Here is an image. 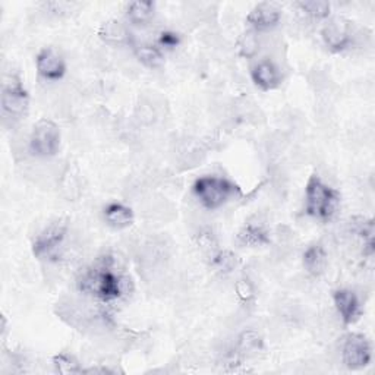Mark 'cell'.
Segmentation results:
<instances>
[{
    "label": "cell",
    "instance_id": "6da1fadb",
    "mask_svg": "<svg viewBox=\"0 0 375 375\" xmlns=\"http://www.w3.org/2000/svg\"><path fill=\"white\" fill-rule=\"evenodd\" d=\"M113 265L114 258L112 255L107 254L100 257L79 279V291L93 295L103 302L121 298L124 294V282L114 272Z\"/></svg>",
    "mask_w": 375,
    "mask_h": 375
},
{
    "label": "cell",
    "instance_id": "7a4b0ae2",
    "mask_svg": "<svg viewBox=\"0 0 375 375\" xmlns=\"http://www.w3.org/2000/svg\"><path fill=\"white\" fill-rule=\"evenodd\" d=\"M306 214L321 221H329L334 217L340 206L338 191L324 183L318 175H312L305 188Z\"/></svg>",
    "mask_w": 375,
    "mask_h": 375
},
{
    "label": "cell",
    "instance_id": "3957f363",
    "mask_svg": "<svg viewBox=\"0 0 375 375\" xmlns=\"http://www.w3.org/2000/svg\"><path fill=\"white\" fill-rule=\"evenodd\" d=\"M194 194L207 210H217L223 207L232 197L241 194V190L225 178L202 176L194 183Z\"/></svg>",
    "mask_w": 375,
    "mask_h": 375
},
{
    "label": "cell",
    "instance_id": "277c9868",
    "mask_svg": "<svg viewBox=\"0 0 375 375\" xmlns=\"http://www.w3.org/2000/svg\"><path fill=\"white\" fill-rule=\"evenodd\" d=\"M60 147V129L48 119H40L34 125L31 138H29V148L32 154L39 157H53Z\"/></svg>",
    "mask_w": 375,
    "mask_h": 375
},
{
    "label": "cell",
    "instance_id": "5b68a950",
    "mask_svg": "<svg viewBox=\"0 0 375 375\" xmlns=\"http://www.w3.org/2000/svg\"><path fill=\"white\" fill-rule=\"evenodd\" d=\"M29 105V96L22 81L16 77H6L2 87V109L4 112L15 119L25 116Z\"/></svg>",
    "mask_w": 375,
    "mask_h": 375
},
{
    "label": "cell",
    "instance_id": "8992f818",
    "mask_svg": "<svg viewBox=\"0 0 375 375\" xmlns=\"http://www.w3.org/2000/svg\"><path fill=\"white\" fill-rule=\"evenodd\" d=\"M343 364L350 369H361L369 365L372 349L369 340L361 333H352L345 338L342 349Z\"/></svg>",
    "mask_w": 375,
    "mask_h": 375
},
{
    "label": "cell",
    "instance_id": "52a82bcc",
    "mask_svg": "<svg viewBox=\"0 0 375 375\" xmlns=\"http://www.w3.org/2000/svg\"><path fill=\"white\" fill-rule=\"evenodd\" d=\"M67 226L62 221H56V223L50 225L46 228L32 244V254L36 255L39 260H47L52 258L65 241Z\"/></svg>",
    "mask_w": 375,
    "mask_h": 375
},
{
    "label": "cell",
    "instance_id": "ba28073f",
    "mask_svg": "<svg viewBox=\"0 0 375 375\" xmlns=\"http://www.w3.org/2000/svg\"><path fill=\"white\" fill-rule=\"evenodd\" d=\"M36 65L39 75L47 81H59L66 74L65 59L53 47H44L40 50L36 58Z\"/></svg>",
    "mask_w": 375,
    "mask_h": 375
},
{
    "label": "cell",
    "instance_id": "9c48e42d",
    "mask_svg": "<svg viewBox=\"0 0 375 375\" xmlns=\"http://www.w3.org/2000/svg\"><path fill=\"white\" fill-rule=\"evenodd\" d=\"M336 310L342 317L345 326L356 322L361 317V305L356 294L349 291V289H338L333 295Z\"/></svg>",
    "mask_w": 375,
    "mask_h": 375
},
{
    "label": "cell",
    "instance_id": "30bf717a",
    "mask_svg": "<svg viewBox=\"0 0 375 375\" xmlns=\"http://www.w3.org/2000/svg\"><path fill=\"white\" fill-rule=\"evenodd\" d=\"M251 78L254 84L264 91L277 88L282 84V74L279 67L271 60H261L252 67Z\"/></svg>",
    "mask_w": 375,
    "mask_h": 375
},
{
    "label": "cell",
    "instance_id": "8fae6325",
    "mask_svg": "<svg viewBox=\"0 0 375 375\" xmlns=\"http://www.w3.org/2000/svg\"><path fill=\"white\" fill-rule=\"evenodd\" d=\"M321 36L326 46L333 52H342L350 43L349 27L342 20H333L322 28Z\"/></svg>",
    "mask_w": 375,
    "mask_h": 375
},
{
    "label": "cell",
    "instance_id": "7c38bea8",
    "mask_svg": "<svg viewBox=\"0 0 375 375\" xmlns=\"http://www.w3.org/2000/svg\"><path fill=\"white\" fill-rule=\"evenodd\" d=\"M280 18H282V12H280V9L275 4L263 2V4H258L257 6H255L249 12L246 21L254 28L267 29V28L276 27L279 24Z\"/></svg>",
    "mask_w": 375,
    "mask_h": 375
},
{
    "label": "cell",
    "instance_id": "4fadbf2b",
    "mask_svg": "<svg viewBox=\"0 0 375 375\" xmlns=\"http://www.w3.org/2000/svg\"><path fill=\"white\" fill-rule=\"evenodd\" d=\"M103 216L106 223L113 229H125L133 223V213L124 204L112 202L105 207Z\"/></svg>",
    "mask_w": 375,
    "mask_h": 375
},
{
    "label": "cell",
    "instance_id": "5bb4252c",
    "mask_svg": "<svg viewBox=\"0 0 375 375\" xmlns=\"http://www.w3.org/2000/svg\"><path fill=\"white\" fill-rule=\"evenodd\" d=\"M98 36L109 44H129L132 43L131 32L128 28L119 21L110 20L105 22L98 29Z\"/></svg>",
    "mask_w": 375,
    "mask_h": 375
},
{
    "label": "cell",
    "instance_id": "9a60e30c",
    "mask_svg": "<svg viewBox=\"0 0 375 375\" xmlns=\"http://www.w3.org/2000/svg\"><path fill=\"white\" fill-rule=\"evenodd\" d=\"M303 267L308 275L318 277L327 267V254L321 245H312L303 254Z\"/></svg>",
    "mask_w": 375,
    "mask_h": 375
},
{
    "label": "cell",
    "instance_id": "2e32d148",
    "mask_svg": "<svg viewBox=\"0 0 375 375\" xmlns=\"http://www.w3.org/2000/svg\"><path fill=\"white\" fill-rule=\"evenodd\" d=\"M236 241L242 246H261L270 244V237L264 228L249 223L237 233Z\"/></svg>",
    "mask_w": 375,
    "mask_h": 375
},
{
    "label": "cell",
    "instance_id": "e0dca14e",
    "mask_svg": "<svg viewBox=\"0 0 375 375\" xmlns=\"http://www.w3.org/2000/svg\"><path fill=\"white\" fill-rule=\"evenodd\" d=\"M355 232L362 237L364 241V255L367 257H372L375 248H374V221L372 218L357 217L353 220Z\"/></svg>",
    "mask_w": 375,
    "mask_h": 375
},
{
    "label": "cell",
    "instance_id": "ac0fdd59",
    "mask_svg": "<svg viewBox=\"0 0 375 375\" xmlns=\"http://www.w3.org/2000/svg\"><path fill=\"white\" fill-rule=\"evenodd\" d=\"M156 5L152 2H131L126 8V16L133 24H145L154 16Z\"/></svg>",
    "mask_w": 375,
    "mask_h": 375
},
{
    "label": "cell",
    "instance_id": "d6986e66",
    "mask_svg": "<svg viewBox=\"0 0 375 375\" xmlns=\"http://www.w3.org/2000/svg\"><path fill=\"white\" fill-rule=\"evenodd\" d=\"M135 55L136 59H138L144 66L147 67H159L163 65L164 58L163 53L160 52V48L151 44H141L135 47Z\"/></svg>",
    "mask_w": 375,
    "mask_h": 375
},
{
    "label": "cell",
    "instance_id": "ffe728a7",
    "mask_svg": "<svg viewBox=\"0 0 375 375\" xmlns=\"http://www.w3.org/2000/svg\"><path fill=\"white\" fill-rule=\"evenodd\" d=\"M55 369L62 375H72V374H84V369L75 361V357L67 353H58L53 356Z\"/></svg>",
    "mask_w": 375,
    "mask_h": 375
},
{
    "label": "cell",
    "instance_id": "44dd1931",
    "mask_svg": "<svg viewBox=\"0 0 375 375\" xmlns=\"http://www.w3.org/2000/svg\"><path fill=\"white\" fill-rule=\"evenodd\" d=\"M299 8L306 15L317 20L327 18L331 12V5L329 2H324V0H305V2H299Z\"/></svg>",
    "mask_w": 375,
    "mask_h": 375
},
{
    "label": "cell",
    "instance_id": "7402d4cb",
    "mask_svg": "<svg viewBox=\"0 0 375 375\" xmlns=\"http://www.w3.org/2000/svg\"><path fill=\"white\" fill-rule=\"evenodd\" d=\"M211 264L220 271L230 272L232 270H235L237 260H236V255H233L230 251H218L211 258Z\"/></svg>",
    "mask_w": 375,
    "mask_h": 375
},
{
    "label": "cell",
    "instance_id": "603a6c76",
    "mask_svg": "<svg viewBox=\"0 0 375 375\" xmlns=\"http://www.w3.org/2000/svg\"><path fill=\"white\" fill-rule=\"evenodd\" d=\"M263 346V338L261 336L254 331V330H248L244 331L239 337V349L246 353V352H257L260 350Z\"/></svg>",
    "mask_w": 375,
    "mask_h": 375
},
{
    "label": "cell",
    "instance_id": "cb8c5ba5",
    "mask_svg": "<svg viewBox=\"0 0 375 375\" xmlns=\"http://www.w3.org/2000/svg\"><path fill=\"white\" fill-rule=\"evenodd\" d=\"M257 47H258L257 37H255L252 32L245 34L241 41V55L245 58H251L255 55V52H257Z\"/></svg>",
    "mask_w": 375,
    "mask_h": 375
},
{
    "label": "cell",
    "instance_id": "d4e9b609",
    "mask_svg": "<svg viewBox=\"0 0 375 375\" xmlns=\"http://www.w3.org/2000/svg\"><path fill=\"white\" fill-rule=\"evenodd\" d=\"M179 43H180V37L178 36L176 32H173V31H163V32H160L159 44L162 47L175 48L176 46H179Z\"/></svg>",
    "mask_w": 375,
    "mask_h": 375
},
{
    "label": "cell",
    "instance_id": "484cf974",
    "mask_svg": "<svg viewBox=\"0 0 375 375\" xmlns=\"http://www.w3.org/2000/svg\"><path fill=\"white\" fill-rule=\"evenodd\" d=\"M198 245L201 246L202 251H207V252H211V258L216 255L214 252V248H216V242H214V237H213V233L207 232V233H201L198 236Z\"/></svg>",
    "mask_w": 375,
    "mask_h": 375
},
{
    "label": "cell",
    "instance_id": "4316f807",
    "mask_svg": "<svg viewBox=\"0 0 375 375\" xmlns=\"http://www.w3.org/2000/svg\"><path fill=\"white\" fill-rule=\"evenodd\" d=\"M236 292L239 295V298L242 301H249L254 296V291H252V286L248 280H241L237 282L236 284Z\"/></svg>",
    "mask_w": 375,
    "mask_h": 375
}]
</instances>
